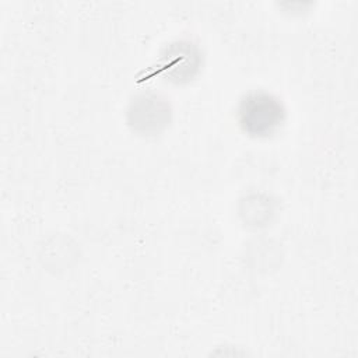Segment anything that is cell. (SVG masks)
I'll return each instance as SVG.
<instances>
[{
	"label": "cell",
	"instance_id": "6da1fadb",
	"mask_svg": "<svg viewBox=\"0 0 358 358\" xmlns=\"http://www.w3.org/2000/svg\"><path fill=\"white\" fill-rule=\"evenodd\" d=\"M284 120L285 109L281 101L263 91L245 95L238 106V122L242 130L252 137L274 134Z\"/></svg>",
	"mask_w": 358,
	"mask_h": 358
}]
</instances>
